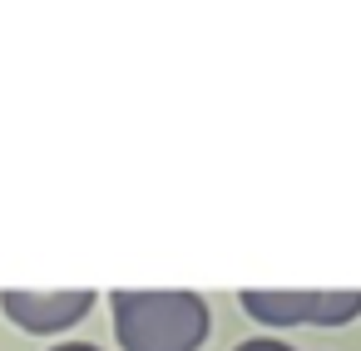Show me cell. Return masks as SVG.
Returning <instances> with one entry per match:
<instances>
[{"instance_id":"cell-4","label":"cell","mask_w":361,"mask_h":351,"mask_svg":"<svg viewBox=\"0 0 361 351\" xmlns=\"http://www.w3.org/2000/svg\"><path fill=\"white\" fill-rule=\"evenodd\" d=\"M233 351H297V346L282 341V336H252V341H243V346H233Z\"/></svg>"},{"instance_id":"cell-5","label":"cell","mask_w":361,"mask_h":351,"mask_svg":"<svg viewBox=\"0 0 361 351\" xmlns=\"http://www.w3.org/2000/svg\"><path fill=\"white\" fill-rule=\"evenodd\" d=\"M50 351H99V346H90V341H60V346H50Z\"/></svg>"},{"instance_id":"cell-2","label":"cell","mask_w":361,"mask_h":351,"mask_svg":"<svg viewBox=\"0 0 361 351\" xmlns=\"http://www.w3.org/2000/svg\"><path fill=\"white\" fill-rule=\"evenodd\" d=\"M243 312L262 326H346L361 316L356 292H243Z\"/></svg>"},{"instance_id":"cell-1","label":"cell","mask_w":361,"mask_h":351,"mask_svg":"<svg viewBox=\"0 0 361 351\" xmlns=\"http://www.w3.org/2000/svg\"><path fill=\"white\" fill-rule=\"evenodd\" d=\"M109 307L124 351H198L208 341V302L198 292H114Z\"/></svg>"},{"instance_id":"cell-3","label":"cell","mask_w":361,"mask_h":351,"mask_svg":"<svg viewBox=\"0 0 361 351\" xmlns=\"http://www.w3.org/2000/svg\"><path fill=\"white\" fill-rule=\"evenodd\" d=\"M94 307V292H0V312H6L20 331L30 336H55V331H70L75 321H85Z\"/></svg>"}]
</instances>
